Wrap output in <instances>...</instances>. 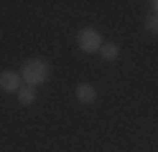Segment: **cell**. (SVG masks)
<instances>
[{
	"label": "cell",
	"instance_id": "1",
	"mask_svg": "<svg viewBox=\"0 0 158 152\" xmlns=\"http://www.w3.org/2000/svg\"><path fill=\"white\" fill-rule=\"evenodd\" d=\"M21 79L26 81L28 86H41L44 81L48 79V61L44 58H31V61H26L23 68H21Z\"/></svg>",
	"mask_w": 158,
	"mask_h": 152
},
{
	"label": "cell",
	"instance_id": "6",
	"mask_svg": "<svg viewBox=\"0 0 158 152\" xmlns=\"http://www.w3.org/2000/svg\"><path fill=\"white\" fill-rule=\"evenodd\" d=\"M18 101H21V104H33V101H36V89L33 86H23L21 91H18Z\"/></svg>",
	"mask_w": 158,
	"mask_h": 152
},
{
	"label": "cell",
	"instance_id": "8",
	"mask_svg": "<svg viewBox=\"0 0 158 152\" xmlns=\"http://www.w3.org/2000/svg\"><path fill=\"white\" fill-rule=\"evenodd\" d=\"M151 5H153V10H156V15H158V0H153Z\"/></svg>",
	"mask_w": 158,
	"mask_h": 152
},
{
	"label": "cell",
	"instance_id": "5",
	"mask_svg": "<svg viewBox=\"0 0 158 152\" xmlns=\"http://www.w3.org/2000/svg\"><path fill=\"white\" fill-rule=\"evenodd\" d=\"M100 56H102L105 61H115L117 56H120V46H115V43H102Z\"/></svg>",
	"mask_w": 158,
	"mask_h": 152
},
{
	"label": "cell",
	"instance_id": "3",
	"mask_svg": "<svg viewBox=\"0 0 158 152\" xmlns=\"http://www.w3.org/2000/svg\"><path fill=\"white\" fill-rule=\"evenodd\" d=\"M0 89L5 91V94H18V91L23 89V79L18 71H3L0 74Z\"/></svg>",
	"mask_w": 158,
	"mask_h": 152
},
{
	"label": "cell",
	"instance_id": "2",
	"mask_svg": "<svg viewBox=\"0 0 158 152\" xmlns=\"http://www.w3.org/2000/svg\"><path fill=\"white\" fill-rule=\"evenodd\" d=\"M102 33L97 28H84V30H79V36H77V46L84 51V53H97V51L102 48Z\"/></svg>",
	"mask_w": 158,
	"mask_h": 152
},
{
	"label": "cell",
	"instance_id": "4",
	"mask_svg": "<svg viewBox=\"0 0 158 152\" xmlns=\"http://www.w3.org/2000/svg\"><path fill=\"white\" fill-rule=\"evenodd\" d=\"M77 99H79V104H92V101L97 99V89L92 84H79L77 86Z\"/></svg>",
	"mask_w": 158,
	"mask_h": 152
},
{
	"label": "cell",
	"instance_id": "7",
	"mask_svg": "<svg viewBox=\"0 0 158 152\" xmlns=\"http://www.w3.org/2000/svg\"><path fill=\"white\" fill-rule=\"evenodd\" d=\"M145 30H148V33H158V15L156 13L145 20Z\"/></svg>",
	"mask_w": 158,
	"mask_h": 152
}]
</instances>
